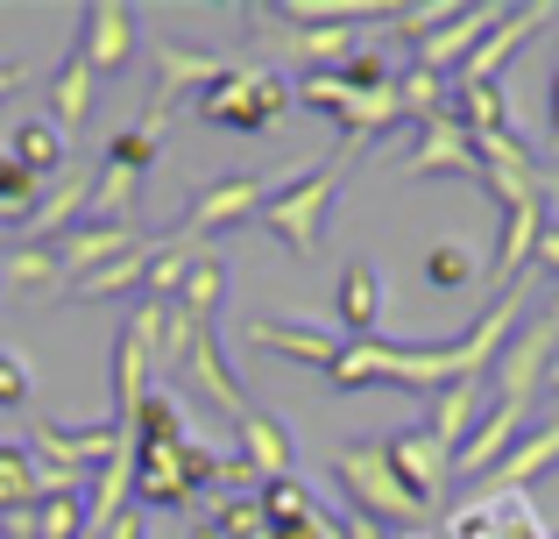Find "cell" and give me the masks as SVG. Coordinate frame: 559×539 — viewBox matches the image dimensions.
<instances>
[{
    "mask_svg": "<svg viewBox=\"0 0 559 539\" xmlns=\"http://www.w3.org/2000/svg\"><path fill=\"white\" fill-rule=\"evenodd\" d=\"M552 355H559V327H552V319H532V327H518V333H510V341H503V355L489 362V370H496V390H489V405H496V412L532 419L538 384H546Z\"/></svg>",
    "mask_w": 559,
    "mask_h": 539,
    "instance_id": "277c9868",
    "label": "cell"
},
{
    "mask_svg": "<svg viewBox=\"0 0 559 539\" xmlns=\"http://www.w3.org/2000/svg\"><path fill=\"white\" fill-rule=\"evenodd\" d=\"M270 192H276L270 178H219V185H199V192H191V213L178 221V235H185V242H205L213 227L255 221V213H262V199H270Z\"/></svg>",
    "mask_w": 559,
    "mask_h": 539,
    "instance_id": "8992f818",
    "label": "cell"
},
{
    "mask_svg": "<svg viewBox=\"0 0 559 539\" xmlns=\"http://www.w3.org/2000/svg\"><path fill=\"white\" fill-rule=\"evenodd\" d=\"M135 185H142L135 171H114V164H107V171L93 178V199H85V207H93V221H107V227H114V221L128 213V199H135Z\"/></svg>",
    "mask_w": 559,
    "mask_h": 539,
    "instance_id": "e575fe53",
    "label": "cell"
},
{
    "mask_svg": "<svg viewBox=\"0 0 559 539\" xmlns=\"http://www.w3.org/2000/svg\"><path fill=\"white\" fill-rule=\"evenodd\" d=\"M191 376H199V390L219 405L227 419H248V398H241V384L227 376V355H219V333L213 327H199V341H191V362H185Z\"/></svg>",
    "mask_w": 559,
    "mask_h": 539,
    "instance_id": "7402d4cb",
    "label": "cell"
},
{
    "mask_svg": "<svg viewBox=\"0 0 559 539\" xmlns=\"http://www.w3.org/2000/svg\"><path fill=\"white\" fill-rule=\"evenodd\" d=\"M135 14L121 8V0H93V8H79V57L85 65H93V79H114V71L128 65V57H135Z\"/></svg>",
    "mask_w": 559,
    "mask_h": 539,
    "instance_id": "ba28073f",
    "label": "cell"
},
{
    "mask_svg": "<svg viewBox=\"0 0 559 539\" xmlns=\"http://www.w3.org/2000/svg\"><path fill=\"white\" fill-rule=\"evenodd\" d=\"M0 405H8V412L28 405V362L14 355V348H0Z\"/></svg>",
    "mask_w": 559,
    "mask_h": 539,
    "instance_id": "f35d334b",
    "label": "cell"
},
{
    "mask_svg": "<svg viewBox=\"0 0 559 539\" xmlns=\"http://www.w3.org/2000/svg\"><path fill=\"white\" fill-rule=\"evenodd\" d=\"M447 539H552V526L532 512V497L524 490H481V497H467L461 512L447 518Z\"/></svg>",
    "mask_w": 559,
    "mask_h": 539,
    "instance_id": "5b68a950",
    "label": "cell"
},
{
    "mask_svg": "<svg viewBox=\"0 0 559 539\" xmlns=\"http://www.w3.org/2000/svg\"><path fill=\"white\" fill-rule=\"evenodd\" d=\"M532 263L559 277V227H552V221H546V235H538V256H532Z\"/></svg>",
    "mask_w": 559,
    "mask_h": 539,
    "instance_id": "b9f144b4",
    "label": "cell"
},
{
    "mask_svg": "<svg viewBox=\"0 0 559 539\" xmlns=\"http://www.w3.org/2000/svg\"><path fill=\"white\" fill-rule=\"evenodd\" d=\"M43 93H50V128H57V136H79V128L93 121V99H99V79H93V65H85V57L71 50L64 65H57V79L43 85Z\"/></svg>",
    "mask_w": 559,
    "mask_h": 539,
    "instance_id": "9a60e30c",
    "label": "cell"
},
{
    "mask_svg": "<svg viewBox=\"0 0 559 539\" xmlns=\"http://www.w3.org/2000/svg\"><path fill=\"white\" fill-rule=\"evenodd\" d=\"M333 483L355 497L361 518H376V526H425L432 518V504L411 497L404 476L390 469V447L382 441H347L341 455H333Z\"/></svg>",
    "mask_w": 559,
    "mask_h": 539,
    "instance_id": "6da1fadb",
    "label": "cell"
},
{
    "mask_svg": "<svg viewBox=\"0 0 559 539\" xmlns=\"http://www.w3.org/2000/svg\"><path fill=\"white\" fill-rule=\"evenodd\" d=\"M128 490H135V461H128V447H121V455L93 476V497H85V539H99L114 518L128 512Z\"/></svg>",
    "mask_w": 559,
    "mask_h": 539,
    "instance_id": "d4e9b609",
    "label": "cell"
},
{
    "mask_svg": "<svg viewBox=\"0 0 559 539\" xmlns=\"http://www.w3.org/2000/svg\"><path fill=\"white\" fill-rule=\"evenodd\" d=\"M22 79H28L22 65H0V99H8V93H14V85H22Z\"/></svg>",
    "mask_w": 559,
    "mask_h": 539,
    "instance_id": "7bdbcfd3",
    "label": "cell"
},
{
    "mask_svg": "<svg viewBox=\"0 0 559 539\" xmlns=\"http://www.w3.org/2000/svg\"><path fill=\"white\" fill-rule=\"evenodd\" d=\"M36 532L43 539H79L85 532V497H43L36 504Z\"/></svg>",
    "mask_w": 559,
    "mask_h": 539,
    "instance_id": "74e56055",
    "label": "cell"
},
{
    "mask_svg": "<svg viewBox=\"0 0 559 539\" xmlns=\"http://www.w3.org/2000/svg\"><path fill=\"white\" fill-rule=\"evenodd\" d=\"M475 419H481V376H467V384H447V390L432 398V419H425V433H432V441L453 455V447L475 433Z\"/></svg>",
    "mask_w": 559,
    "mask_h": 539,
    "instance_id": "603a6c76",
    "label": "cell"
},
{
    "mask_svg": "<svg viewBox=\"0 0 559 539\" xmlns=\"http://www.w3.org/2000/svg\"><path fill=\"white\" fill-rule=\"evenodd\" d=\"M156 150H164V128H142V121H135V128H121V136L107 142V164H114V171H135V178H142V171L156 164Z\"/></svg>",
    "mask_w": 559,
    "mask_h": 539,
    "instance_id": "836d02e7",
    "label": "cell"
},
{
    "mask_svg": "<svg viewBox=\"0 0 559 539\" xmlns=\"http://www.w3.org/2000/svg\"><path fill=\"white\" fill-rule=\"evenodd\" d=\"M36 213V178L14 156H0V221H28Z\"/></svg>",
    "mask_w": 559,
    "mask_h": 539,
    "instance_id": "8d00e7d4",
    "label": "cell"
},
{
    "mask_svg": "<svg viewBox=\"0 0 559 539\" xmlns=\"http://www.w3.org/2000/svg\"><path fill=\"white\" fill-rule=\"evenodd\" d=\"M0 539H43L36 532V504H28V512H0Z\"/></svg>",
    "mask_w": 559,
    "mask_h": 539,
    "instance_id": "ab89813d",
    "label": "cell"
},
{
    "mask_svg": "<svg viewBox=\"0 0 559 539\" xmlns=\"http://www.w3.org/2000/svg\"><path fill=\"white\" fill-rule=\"evenodd\" d=\"M36 504V455L0 447V512H28Z\"/></svg>",
    "mask_w": 559,
    "mask_h": 539,
    "instance_id": "1f68e13d",
    "label": "cell"
},
{
    "mask_svg": "<svg viewBox=\"0 0 559 539\" xmlns=\"http://www.w3.org/2000/svg\"><path fill=\"white\" fill-rule=\"evenodd\" d=\"M219 539H270V518H262L255 497H213V518H205Z\"/></svg>",
    "mask_w": 559,
    "mask_h": 539,
    "instance_id": "4dcf8cb0",
    "label": "cell"
},
{
    "mask_svg": "<svg viewBox=\"0 0 559 539\" xmlns=\"http://www.w3.org/2000/svg\"><path fill=\"white\" fill-rule=\"evenodd\" d=\"M227 71V57L213 50H185V43H156V93H150V121H170V107L191 93V85H213Z\"/></svg>",
    "mask_w": 559,
    "mask_h": 539,
    "instance_id": "9c48e42d",
    "label": "cell"
},
{
    "mask_svg": "<svg viewBox=\"0 0 559 539\" xmlns=\"http://www.w3.org/2000/svg\"><path fill=\"white\" fill-rule=\"evenodd\" d=\"M382 305H390V277L369 270V263H355L341 277V291H333V313L355 327V341H376V327H382Z\"/></svg>",
    "mask_w": 559,
    "mask_h": 539,
    "instance_id": "ac0fdd59",
    "label": "cell"
},
{
    "mask_svg": "<svg viewBox=\"0 0 559 539\" xmlns=\"http://www.w3.org/2000/svg\"><path fill=\"white\" fill-rule=\"evenodd\" d=\"M396 99H404V114H411L418 128L439 121V114H453V107H447V79H432V71H418V65L396 79Z\"/></svg>",
    "mask_w": 559,
    "mask_h": 539,
    "instance_id": "f546056e",
    "label": "cell"
},
{
    "mask_svg": "<svg viewBox=\"0 0 559 539\" xmlns=\"http://www.w3.org/2000/svg\"><path fill=\"white\" fill-rule=\"evenodd\" d=\"M234 433H241V461L255 469V483L290 476V433H284L276 412H255V405H248V419H234Z\"/></svg>",
    "mask_w": 559,
    "mask_h": 539,
    "instance_id": "e0dca14e",
    "label": "cell"
},
{
    "mask_svg": "<svg viewBox=\"0 0 559 539\" xmlns=\"http://www.w3.org/2000/svg\"><path fill=\"white\" fill-rule=\"evenodd\" d=\"M552 461H559V426H538V433H524L489 476H481V490H496V497H503V490H524L532 476H546Z\"/></svg>",
    "mask_w": 559,
    "mask_h": 539,
    "instance_id": "d6986e66",
    "label": "cell"
},
{
    "mask_svg": "<svg viewBox=\"0 0 559 539\" xmlns=\"http://www.w3.org/2000/svg\"><path fill=\"white\" fill-rule=\"evenodd\" d=\"M79 539H85V532H79ZM99 539H142V512H135V504H128V512H121V518H114V526H107V532H99Z\"/></svg>",
    "mask_w": 559,
    "mask_h": 539,
    "instance_id": "60d3db41",
    "label": "cell"
},
{
    "mask_svg": "<svg viewBox=\"0 0 559 539\" xmlns=\"http://www.w3.org/2000/svg\"><path fill=\"white\" fill-rule=\"evenodd\" d=\"M255 504H262V518H270V526H284V518H312V512H319L312 490H305L298 476H276V483H262Z\"/></svg>",
    "mask_w": 559,
    "mask_h": 539,
    "instance_id": "d6a6232c",
    "label": "cell"
},
{
    "mask_svg": "<svg viewBox=\"0 0 559 539\" xmlns=\"http://www.w3.org/2000/svg\"><path fill=\"white\" fill-rule=\"evenodd\" d=\"M150 370H156V355H150V341H135V333L121 327V341H114V405H121V419L114 426H135V412H142V398H150Z\"/></svg>",
    "mask_w": 559,
    "mask_h": 539,
    "instance_id": "ffe728a7",
    "label": "cell"
},
{
    "mask_svg": "<svg viewBox=\"0 0 559 539\" xmlns=\"http://www.w3.org/2000/svg\"><path fill=\"white\" fill-rule=\"evenodd\" d=\"M150 256H156V242H135L128 256L99 263L93 277H71V284H64V298H121V291H135L142 277H150Z\"/></svg>",
    "mask_w": 559,
    "mask_h": 539,
    "instance_id": "cb8c5ba5",
    "label": "cell"
},
{
    "mask_svg": "<svg viewBox=\"0 0 559 539\" xmlns=\"http://www.w3.org/2000/svg\"><path fill=\"white\" fill-rule=\"evenodd\" d=\"M390 469L404 476V490H411V497H425V504H439V497H447V483H453V455L425 426H411V433H396V441H390Z\"/></svg>",
    "mask_w": 559,
    "mask_h": 539,
    "instance_id": "8fae6325",
    "label": "cell"
},
{
    "mask_svg": "<svg viewBox=\"0 0 559 539\" xmlns=\"http://www.w3.org/2000/svg\"><path fill=\"white\" fill-rule=\"evenodd\" d=\"M14 164H22L28 178L57 171V164H64V136H57V128L43 121V114H36V121H22V128H14Z\"/></svg>",
    "mask_w": 559,
    "mask_h": 539,
    "instance_id": "f1b7e54d",
    "label": "cell"
},
{
    "mask_svg": "<svg viewBox=\"0 0 559 539\" xmlns=\"http://www.w3.org/2000/svg\"><path fill=\"white\" fill-rule=\"evenodd\" d=\"M284 107H290V79H276L270 65H227V71H219V79L199 93V114H205V121L241 128V136L270 128Z\"/></svg>",
    "mask_w": 559,
    "mask_h": 539,
    "instance_id": "3957f363",
    "label": "cell"
},
{
    "mask_svg": "<svg viewBox=\"0 0 559 539\" xmlns=\"http://www.w3.org/2000/svg\"><path fill=\"white\" fill-rule=\"evenodd\" d=\"M290 50H298L305 65H319V71H341L347 57H355V28H347V22H326V28H298V36H290Z\"/></svg>",
    "mask_w": 559,
    "mask_h": 539,
    "instance_id": "83f0119b",
    "label": "cell"
},
{
    "mask_svg": "<svg viewBox=\"0 0 559 539\" xmlns=\"http://www.w3.org/2000/svg\"><path fill=\"white\" fill-rule=\"evenodd\" d=\"M14 291H28V298H64V263H57V249H36V242H22V249L0 263Z\"/></svg>",
    "mask_w": 559,
    "mask_h": 539,
    "instance_id": "484cf974",
    "label": "cell"
},
{
    "mask_svg": "<svg viewBox=\"0 0 559 539\" xmlns=\"http://www.w3.org/2000/svg\"><path fill=\"white\" fill-rule=\"evenodd\" d=\"M255 348H270V355H284V362H305V370H319V376H326L333 355H341V341L319 333V327H305V319H255Z\"/></svg>",
    "mask_w": 559,
    "mask_h": 539,
    "instance_id": "2e32d148",
    "label": "cell"
},
{
    "mask_svg": "<svg viewBox=\"0 0 559 539\" xmlns=\"http://www.w3.org/2000/svg\"><path fill=\"white\" fill-rule=\"evenodd\" d=\"M552 142H559V79H552Z\"/></svg>",
    "mask_w": 559,
    "mask_h": 539,
    "instance_id": "ee69618b",
    "label": "cell"
},
{
    "mask_svg": "<svg viewBox=\"0 0 559 539\" xmlns=\"http://www.w3.org/2000/svg\"><path fill=\"white\" fill-rule=\"evenodd\" d=\"M333 192H341V164L333 171H298L290 185H276V192L262 199L255 221L270 227L298 263H312L319 256V227H326V213H333Z\"/></svg>",
    "mask_w": 559,
    "mask_h": 539,
    "instance_id": "7a4b0ae2",
    "label": "cell"
},
{
    "mask_svg": "<svg viewBox=\"0 0 559 539\" xmlns=\"http://www.w3.org/2000/svg\"><path fill=\"white\" fill-rule=\"evenodd\" d=\"M538 22H552V8H510L503 22H496L489 36L475 43V57H467V65L453 71V85H496V71H503L510 57H518L524 43L538 36Z\"/></svg>",
    "mask_w": 559,
    "mask_h": 539,
    "instance_id": "30bf717a",
    "label": "cell"
},
{
    "mask_svg": "<svg viewBox=\"0 0 559 539\" xmlns=\"http://www.w3.org/2000/svg\"><path fill=\"white\" fill-rule=\"evenodd\" d=\"M191 539H219V532H213V526H199V532H191Z\"/></svg>",
    "mask_w": 559,
    "mask_h": 539,
    "instance_id": "f6af8a7d",
    "label": "cell"
},
{
    "mask_svg": "<svg viewBox=\"0 0 559 539\" xmlns=\"http://www.w3.org/2000/svg\"><path fill=\"white\" fill-rule=\"evenodd\" d=\"M467 277H475V256H467L461 242H432V249H425V284L432 291H461Z\"/></svg>",
    "mask_w": 559,
    "mask_h": 539,
    "instance_id": "d590c367",
    "label": "cell"
},
{
    "mask_svg": "<svg viewBox=\"0 0 559 539\" xmlns=\"http://www.w3.org/2000/svg\"><path fill=\"white\" fill-rule=\"evenodd\" d=\"M135 227H128V221H79V227H71V235L64 242H50V249H57V263H64V277L71 270H79V277H93L99 263H114V256H128V249H135Z\"/></svg>",
    "mask_w": 559,
    "mask_h": 539,
    "instance_id": "5bb4252c",
    "label": "cell"
},
{
    "mask_svg": "<svg viewBox=\"0 0 559 539\" xmlns=\"http://www.w3.org/2000/svg\"><path fill=\"white\" fill-rule=\"evenodd\" d=\"M404 164H411V178H432V171H461V178H481L475 142H467V128L453 121V114H439V121H425V128H418V150H411Z\"/></svg>",
    "mask_w": 559,
    "mask_h": 539,
    "instance_id": "4fadbf2b",
    "label": "cell"
},
{
    "mask_svg": "<svg viewBox=\"0 0 559 539\" xmlns=\"http://www.w3.org/2000/svg\"><path fill=\"white\" fill-rule=\"evenodd\" d=\"M28 447H36V461H57V469H79V476H93V469H107L114 455L128 447V433L121 426H85V433H64V426H28Z\"/></svg>",
    "mask_w": 559,
    "mask_h": 539,
    "instance_id": "52a82bcc",
    "label": "cell"
},
{
    "mask_svg": "<svg viewBox=\"0 0 559 539\" xmlns=\"http://www.w3.org/2000/svg\"><path fill=\"white\" fill-rule=\"evenodd\" d=\"M538 235H546V207L538 199H524V207H510L503 213V249H496V284H518L524 277V263L538 256Z\"/></svg>",
    "mask_w": 559,
    "mask_h": 539,
    "instance_id": "44dd1931",
    "label": "cell"
},
{
    "mask_svg": "<svg viewBox=\"0 0 559 539\" xmlns=\"http://www.w3.org/2000/svg\"><path fill=\"white\" fill-rule=\"evenodd\" d=\"M219 291H227V270H219V256H213V249H205L199 263H191L185 291H178V313L191 319V327H213V305H219Z\"/></svg>",
    "mask_w": 559,
    "mask_h": 539,
    "instance_id": "4316f807",
    "label": "cell"
},
{
    "mask_svg": "<svg viewBox=\"0 0 559 539\" xmlns=\"http://www.w3.org/2000/svg\"><path fill=\"white\" fill-rule=\"evenodd\" d=\"M496 22H503V8H461L447 28H432V36L418 43V71H432V79H453V71L475 57V43L489 36Z\"/></svg>",
    "mask_w": 559,
    "mask_h": 539,
    "instance_id": "7c38bea8",
    "label": "cell"
}]
</instances>
